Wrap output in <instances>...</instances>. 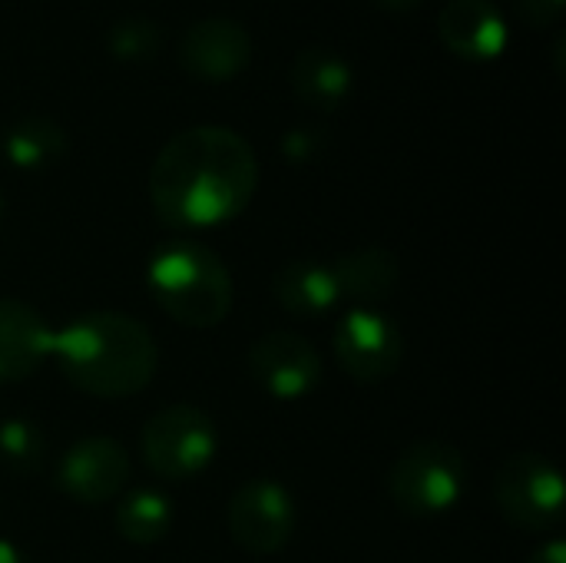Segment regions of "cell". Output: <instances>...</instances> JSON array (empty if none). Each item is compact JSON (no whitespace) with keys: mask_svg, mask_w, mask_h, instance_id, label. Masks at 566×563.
I'll list each match as a JSON object with an SVG mask.
<instances>
[{"mask_svg":"<svg viewBox=\"0 0 566 563\" xmlns=\"http://www.w3.org/2000/svg\"><path fill=\"white\" fill-rule=\"evenodd\" d=\"M259 159L252 143L216 123L189 126L163 143L149 169L156 216L182 232L232 222L255 196Z\"/></svg>","mask_w":566,"mask_h":563,"instance_id":"cell-1","label":"cell"},{"mask_svg":"<svg viewBox=\"0 0 566 563\" xmlns=\"http://www.w3.org/2000/svg\"><path fill=\"white\" fill-rule=\"evenodd\" d=\"M3 153L23 173L46 169L66 153V129L46 113H30L10 126L3 139Z\"/></svg>","mask_w":566,"mask_h":563,"instance_id":"cell-17","label":"cell"},{"mask_svg":"<svg viewBox=\"0 0 566 563\" xmlns=\"http://www.w3.org/2000/svg\"><path fill=\"white\" fill-rule=\"evenodd\" d=\"M494 501L514 528L554 531L564 521V475L537 451L511 455L494 478Z\"/></svg>","mask_w":566,"mask_h":563,"instance_id":"cell-6","label":"cell"},{"mask_svg":"<svg viewBox=\"0 0 566 563\" xmlns=\"http://www.w3.org/2000/svg\"><path fill=\"white\" fill-rule=\"evenodd\" d=\"M0 563H33L27 557V551L20 548V544H13V541H3L0 538Z\"/></svg>","mask_w":566,"mask_h":563,"instance_id":"cell-24","label":"cell"},{"mask_svg":"<svg viewBox=\"0 0 566 563\" xmlns=\"http://www.w3.org/2000/svg\"><path fill=\"white\" fill-rule=\"evenodd\" d=\"M352 86H355V70L338 50L312 43V46L295 53V60H292V90L305 106L332 113L348 100Z\"/></svg>","mask_w":566,"mask_h":563,"instance_id":"cell-14","label":"cell"},{"mask_svg":"<svg viewBox=\"0 0 566 563\" xmlns=\"http://www.w3.org/2000/svg\"><path fill=\"white\" fill-rule=\"evenodd\" d=\"M146 289L156 305L186 329H216L232 309V275L202 242H163L146 265Z\"/></svg>","mask_w":566,"mask_h":563,"instance_id":"cell-3","label":"cell"},{"mask_svg":"<svg viewBox=\"0 0 566 563\" xmlns=\"http://www.w3.org/2000/svg\"><path fill=\"white\" fill-rule=\"evenodd\" d=\"M272 295L295 319H322L342 302L332 269L312 259L285 262L272 279Z\"/></svg>","mask_w":566,"mask_h":563,"instance_id":"cell-16","label":"cell"},{"mask_svg":"<svg viewBox=\"0 0 566 563\" xmlns=\"http://www.w3.org/2000/svg\"><path fill=\"white\" fill-rule=\"evenodd\" d=\"M468 491V461L444 441H418L388 471V494L408 518L448 514Z\"/></svg>","mask_w":566,"mask_h":563,"instance_id":"cell-4","label":"cell"},{"mask_svg":"<svg viewBox=\"0 0 566 563\" xmlns=\"http://www.w3.org/2000/svg\"><path fill=\"white\" fill-rule=\"evenodd\" d=\"M335 285L342 299H352L358 309H375L385 302L401 279V262L385 246H361L345 256H338L332 265Z\"/></svg>","mask_w":566,"mask_h":563,"instance_id":"cell-15","label":"cell"},{"mask_svg":"<svg viewBox=\"0 0 566 563\" xmlns=\"http://www.w3.org/2000/svg\"><path fill=\"white\" fill-rule=\"evenodd\" d=\"M378 10H388V13H405V10H415L421 0H371Z\"/></svg>","mask_w":566,"mask_h":563,"instance_id":"cell-25","label":"cell"},{"mask_svg":"<svg viewBox=\"0 0 566 563\" xmlns=\"http://www.w3.org/2000/svg\"><path fill=\"white\" fill-rule=\"evenodd\" d=\"M245 365H249L252 382L275 402L308 398L322 385V375H325L318 348L305 335L289 332V329L262 335L249 348Z\"/></svg>","mask_w":566,"mask_h":563,"instance_id":"cell-9","label":"cell"},{"mask_svg":"<svg viewBox=\"0 0 566 563\" xmlns=\"http://www.w3.org/2000/svg\"><path fill=\"white\" fill-rule=\"evenodd\" d=\"M133 465L119 441L93 435L76 441L56 468V488L76 504H106L129 484Z\"/></svg>","mask_w":566,"mask_h":563,"instance_id":"cell-10","label":"cell"},{"mask_svg":"<svg viewBox=\"0 0 566 563\" xmlns=\"http://www.w3.org/2000/svg\"><path fill=\"white\" fill-rule=\"evenodd\" d=\"M252 60V33L235 17H202L179 37V63L196 80L226 83Z\"/></svg>","mask_w":566,"mask_h":563,"instance_id":"cell-11","label":"cell"},{"mask_svg":"<svg viewBox=\"0 0 566 563\" xmlns=\"http://www.w3.org/2000/svg\"><path fill=\"white\" fill-rule=\"evenodd\" d=\"M53 329L20 299L0 295V385L23 382L53 358Z\"/></svg>","mask_w":566,"mask_h":563,"instance_id":"cell-12","label":"cell"},{"mask_svg":"<svg viewBox=\"0 0 566 563\" xmlns=\"http://www.w3.org/2000/svg\"><path fill=\"white\" fill-rule=\"evenodd\" d=\"M441 43L461 60H494L507 46V20L494 0H448L438 13Z\"/></svg>","mask_w":566,"mask_h":563,"instance_id":"cell-13","label":"cell"},{"mask_svg":"<svg viewBox=\"0 0 566 563\" xmlns=\"http://www.w3.org/2000/svg\"><path fill=\"white\" fill-rule=\"evenodd\" d=\"M139 451L156 478L189 481L212 465L219 451V431L202 408L169 405L146 421L139 435Z\"/></svg>","mask_w":566,"mask_h":563,"instance_id":"cell-5","label":"cell"},{"mask_svg":"<svg viewBox=\"0 0 566 563\" xmlns=\"http://www.w3.org/2000/svg\"><path fill=\"white\" fill-rule=\"evenodd\" d=\"M53 362L63 378L93 398L139 395L156 368L159 348L153 332L126 312H86L53 335Z\"/></svg>","mask_w":566,"mask_h":563,"instance_id":"cell-2","label":"cell"},{"mask_svg":"<svg viewBox=\"0 0 566 563\" xmlns=\"http://www.w3.org/2000/svg\"><path fill=\"white\" fill-rule=\"evenodd\" d=\"M511 7L527 27H547L560 17L564 0H511Z\"/></svg>","mask_w":566,"mask_h":563,"instance_id":"cell-21","label":"cell"},{"mask_svg":"<svg viewBox=\"0 0 566 563\" xmlns=\"http://www.w3.org/2000/svg\"><path fill=\"white\" fill-rule=\"evenodd\" d=\"M159 27L156 20L149 17H139V13H129V17H119L109 23L106 30V43H109V53L119 56V60H149L156 50H159Z\"/></svg>","mask_w":566,"mask_h":563,"instance_id":"cell-20","label":"cell"},{"mask_svg":"<svg viewBox=\"0 0 566 563\" xmlns=\"http://www.w3.org/2000/svg\"><path fill=\"white\" fill-rule=\"evenodd\" d=\"M226 521H229L232 541L242 551L255 557H269V554H279L292 541L298 511L285 484L272 478H252L232 494Z\"/></svg>","mask_w":566,"mask_h":563,"instance_id":"cell-8","label":"cell"},{"mask_svg":"<svg viewBox=\"0 0 566 563\" xmlns=\"http://www.w3.org/2000/svg\"><path fill=\"white\" fill-rule=\"evenodd\" d=\"M46 438L40 425L30 418H3L0 421V465L13 475H33L43 465Z\"/></svg>","mask_w":566,"mask_h":563,"instance_id":"cell-19","label":"cell"},{"mask_svg":"<svg viewBox=\"0 0 566 563\" xmlns=\"http://www.w3.org/2000/svg\"><path fill=\"white\" fill-rule=\"evenodd\" d=\"M3 212H7V196H3V189H0V222H3Z\"/></svg>","mask_w":566,"mask_h":563,"instance_id":"cell-26","label":"cell"},{"mask_svg":"<svg viewBox=\"0 0 566 563\" xmlns=\"http://www.w3.org/2000/svg\"><path fill=\"white\" fill-rule=\"evenodd\" d=\"M116 534L129 544H159L172 528V501L156 488H136L116 504Z\"/></svg>","mask_w":566,"mask_h":563,"instance_id":"cell-18","label":"cell"},{"mask_svg":"<svg viewBox=\"0 0 566 563\" xmlns=\"http://www.w3.org/2000/svg\"><path fill=\"white\" fill-rule=\"evenodd\" d=\"M335 358L342 372L361 385H378L391 378L405 362V335L378 309H352L342 315L332 335Z\"/></svg>","mask_w":566,"mask_h":563,"instance_id":"cell-7","label":"cell"},{"mask_svg":"<svg viewBox=\"0 0 566 563\" xmlns=\"http://www.w3.org/2000/svg\"><path fill=\"white\" fill-rule=\"evenodd\" d=\"M531 563H566V544L560 541V538H554V541L541 544V551H534Z\"/></svg>","mask_w":566,"mask_h":563,"instance_id":"cell-23","label":"cell"},{"mask_svg":"<svg viewBox=\"0 0 566 563\" xmlns=\"http://www.w3.org/2000/svg\"><path fill=\"white\" fill-rule=\"evenodd\" d=\"M322 149V139H318V133H312V129H289L285 136H282V153H285V159H292V163H308L315 153Z\"/></svg>","mask_w":566,"mask_h":563,"instance_id":"cell-22","label":"cell"}]
</instances>
